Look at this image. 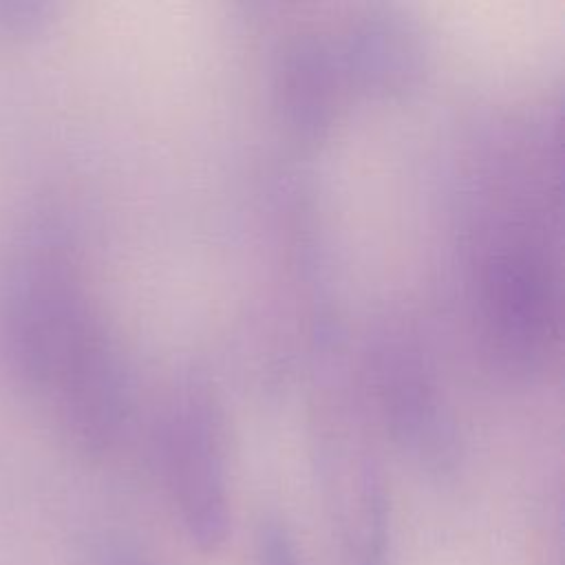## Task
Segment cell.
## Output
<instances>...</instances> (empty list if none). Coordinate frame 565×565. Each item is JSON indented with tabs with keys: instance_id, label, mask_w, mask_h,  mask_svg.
Segmentation results:
<instances>
[{
	"instance_id": "1",
	"label": "cell",
	"mask_w": 565,
	"mask_h": 565,
	"mask_svg": "<svg viewBox=\"0 0 565 565\" xmlns=\"http://www.w3.org/2000/svg\"><path fill=\"white\" fill-rule=\"evenodd\" d=\"M324 497L347 565H384L388 543L386 492L373 459L353 450L327 455Z\"/></svg>"
},
{
	"instance_id": "2",
	"label": "cell",
	"mask_w": 565,
	"mask_h": 565,
	"mask_svg": "<svg viewBox=\"0 0 565 565\" xmlns=\"http://www.w3.org/2000/svg\"><path fill=\"white\" fill-rule=\"evenodd\" d=\"M256 565H300L291 534L276 519L263 521L258 530Z\"/></svg>"
},
{
	"instance_id": "3",
	"label": "cell",
	"mask_w": 565,
	"mask_h": 565,
	"mask_svg": "<svg viewBox=\"0 0 565 565\" xmlns=\"http://www.w3.org/2000/svg\"><path fill=\"white\" fill-rule=\"evenodd\" d=\"M99 565H152L139 552L128 547H104L99 552Z\"/></svg>"
}]
</instances>
